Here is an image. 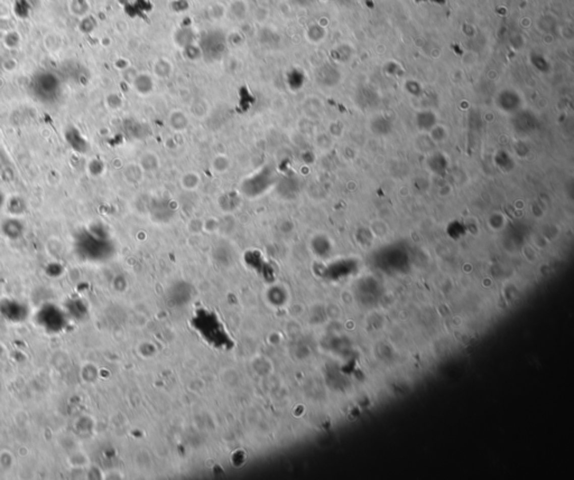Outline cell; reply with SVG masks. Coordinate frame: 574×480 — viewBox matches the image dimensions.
<instances>
[{"mask_svg":"<svg viewBox=\"0 0 574 480\" xmlns=\"http://www.w3.org/2000/svg\"><path fill=\"white\" fill-rule=\"evenodd\" d=\"M31 91L39 102L53 103L61 94V80L48 71L39 72L32 80Z\"/></svg>","mask_w":574,"mask_h":480,"instance_id":"obj_1","label":"cell"},{"mask_svg":"<svg viewBox=\"0 0 574 480\" xmlns=\"http://www.w3.org/2000/svg\"><path fill=\"white\" fill-rule=\"evenodd\" d=\"M274 183L275 171H273L269 167H265L257 173L247 177L241 184V191L245 196L255 198V197L264 195V193H266Z\"/></svg>","mask_w":574,"mask_h":480,"instance_id":"obj_2","label":"cell"},{"mask_svg":"<svg viewBox=\"0 0 574 480\" xmlns=\"http://www.w3.org/2000/svg\"><path fill=\"white\" fill-rule=\"evenodd\" d=\"M226 48L225 36L221 32H211L203 37L200 45L202 57L209 62L219 60Z\"/></svg>","mask_w":574,"mask_h":480,"instance_id":"obj_3","label":"cell"},{"mask_svg":"<svg viewBox=\"0 0 574 480\" xmlns=\"http://www.w3.org/2000/svg\"><path fill=\"white\" fill-rule=\"evenodd\" d=\"M64 137L70 147H71L74 151H77V153L84 154L88 151L89 149L88 141L77 128L74 127L69 128L67 131H65Z\"/></svg>","mask_w":574,"mask_h":480,"instance_id":"obj_4","label":"cell"},{"mask_svg":"<svg viewBox=\"0 0 574 480\" xmlns=\"http://www.w3.org/2000/svg\"><path fill=\"white\" fill-rule=\"evenodd\" d=\"M5 207H6L8 213L13 215V216H19V215H23L25 212L27 211V201L25 200L24 197L19 196V195H13L11 197H8L7 200H6V204H5Z\"/></svg>","mask_w":574,"mask_h":480,"instance_id":"obj_5","label":"cell"},{"mask_svg":"<svg viewBox=\"0 0 574 480\" xmlns=\"http://www.w3.org/2000/svg\"><path fill=\"white\" fill-rule=\"evenodd\" d=\"M168 123L176 132H182L189 127V118L183 111L174 110L170 112L168 117Z\"/></svg>","mask_w":574,"mask_h":480,"instance_id":"obj_6","label":"cell"},{"mask_svg":"<svg viewBox=\"0 0 574 480\" xmlns=\"http://www.w3.org/2000/svg\"><path fill=\"white\" fill-rule=\"evenodd\" d=\"M133 83L137 93L142 95H148L154 90V81L147 74L136 75Z\"/></svg>","mask_w":574,"mask_h":480,"instance_id":"obj_7","label":"cell"},{"mask_svg":"<svg viewBox=\"0 0 574 480\" xmlns=\"http://www.w3.org/2000/svg\"><path fill=\"white\" fill-rule=\"evenodd\" d=\"M138 165L143 169L144 173H153V171L159 168L158 156L152 153V151H146L140 157Z\"/></svg>","mask_w":574,"mask_h":480,"instance_id":"obj_8","label":"cell"},{"mask_svg":"<svg viewBox=\"0 0 574 480\" xmlns=\"http://www.w3.org/2000/svg\"><path fill=\"white\" fill-rule=\"evenodd\" d=\"M194 42V33L189 27H182L174 33V43L179 47H186Z\"/></svg>","mask_w":574,"mask_h":480,"instance_id":"obj_9","label":"cell"},{"mask_svg":"<svg viewBox=\"0 0 574 480\" xmlns=\"http://www.w3.org/2000/svg\"><path fill=\"white\" fill-rule=\"evenodd\" d=\"M172 64L165 58H159L154 64V74L158 79H167L172 73Z\"/></svg>","mask_w":574,"mask_h":480,"instance_id":"obj_10","label":"cell"},{"mask_svg":"<svg viewBox=\"0 0 574 480\" xmlns=\"http://www.w3.org/2000/svg\"><path fill=\"white\" fill-rule=\"evenodd\" d=\"M181 184H182V187L185 189L194 190L198 188L201 184V177L198 173H195V171H189V173H185L182 176V178H181Z\"/></svg>","mask_w":574,"mask_h":480,"instance_id":"obj_11","label":"cell"},{"mask_svg":"<svg viewBox=\"0 0 574 480\" xmlns=\"http://www.w3.org/2000/svg\"><path fill=\"white\" fill-rule=\"evenodd\" d=\"M229 12L236 20H243L247 16L248 5L246 4L245 0H234L230 5Z\"/></svg>","mask_w":574,"mask_h":480,"instance_id":"obj_12","label":"cell"},{"mask_svg":"<svg viewBox=\"0 0 574 480\" xmlns=\"http://www.w3.org/2000/svg\"><path fill=\"white\" fill-rule=\"evenodd\" d=\"M3 229L4 232L6 233L7 235L9 234H18L21 233L23 231L24 226L23 223L21 222V220L17 219V216H13L11 219H7L5 220L4 224H3Z\"/></svg>","mask_w":574,"mask_h":480,"instance_id":"obj_13","label":"cell"},{"mask_svg":"<svg viewBox=\"0 0 574 480\" xmlns=\"http://www.w3.org/2000/svg\"><path fill=\"white\" fill-rule=\"evenodd\" d=\"M306 37L312 43H318L324 38V30L319 25H312L306 30Z\"/></svg>","mask_w":574,"mask_h":480,"instance_id":"obj_14","label":"cell"},{"mask_svg":"<svg viewBox=\"0 0 574 480\" xmlns=\"http://www.w3.org/2000/svg\"><path fill=\"white\" fill-rule=\"evenodd\" d=\"M212 168L216 173H224L230 168V160L226 156L219 155L212 161Z\"/></svg>","mask_w":574,"mask_h":480,"instance_id":"obj_15","label":"cell"},{"mask_svg":"<svg viewBox=\"0 0 574 480\" xmlns=\"http://www.w3.org/2000/svg\"><path fill=\"white\" fill-rule=\"evenodd\" d=\"M183 52L185 53V56L191 60H195L199 59L200 57H202V53H201L200 46H196L194 44H191L189 46L184 47Z\"/></svg>","mask_w":574,"mask_h":480,"instance_id":"obj_16","label":"cell"},{"mask_svg":"<svg viewBox=\"0 0 574 480\" xmlns=\"http://www.w3.org/2000/svg\"><path fill=\"white\" fill-rule=\"evenodd\" d=\"M28 3L26 0H17L16 3V14L19 17L25 18L28 16Z\"/></svg>","mask_w":574,"mask_h":480,"instance_id":"obj_17","label":"cell"},{"mask_svg":"<svg viewBox=\"0 0 574 480\" xmlns=\"http://www.w3.org/2000/svg\"><path fill=\"white\" fill-rule=\"evenodd\" d=\"M267 17H268V10H267L266 8H261V7H260V8H258V9H257L256 12H255V18H256L257 20H258V22H260V23L266 22Z\"/></svg>","mask_w":574,"mask_h":480,"instance_id":"obj_18","label":"cell"},{"mask_svg":"<svg viewBox=\"0 0 574 480\" xmlns=\"http://www.w3.org/2000/svg\"><path fill=\"white\" fill-rule=\"evenodd\" d=\"M6 200H7L6 195H5L3 189H0V210H2L3 207H5V204H6Z\"/></svg>","mask_w":574,"mask_h":480,"instance_id":"obj_19","label":"cell"},{"mask_svg":"<svg viewBox=\"0 0 574 480\" xmlns=\"http://www.w3.org/2000/svg\"><path fill=\"white\" fill-rule=\"evenodd\" d=\"M295 4L300 5V6H306V5H309L311 3V0H293Z\"/></svg>","mask_w":574,"mask_h":480,"instance_id":"obj_20","label":"cell"}]
</instances>
